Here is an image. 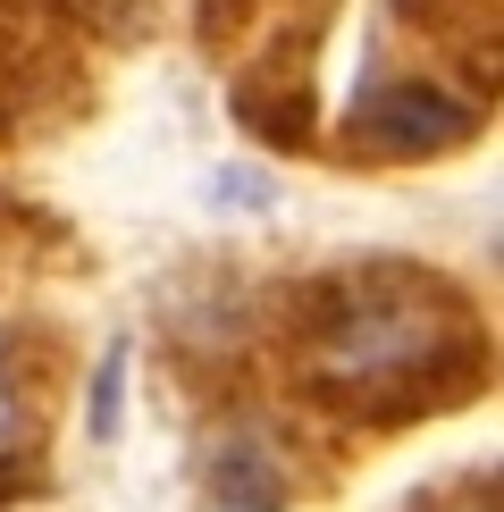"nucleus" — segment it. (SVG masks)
Instances as JSON below:
<instances>
[{
    "label": "nucleus",
    "mask_w": 504,
    "mask_h": 512,
    "mask_svg": "<svg viewBox=\"0 0 504 512\" xmlns=\"http://www.w3.org/2000/svg\"><path fill=\"white\" fill-rule=\"evenodd\" d=\"M479 328L446 277L353 269L311 303L303 378L353 420H404L479 387Z\"/></svg>",
    "instance_id": "1"
},
{
    "label": "nucleus",
    "mask_w": 504,
    "mask_h": 512,
    "mask_svg": "<svg viewBox=\"0 0 504 512\" xmlns=\"http://www.w3.org/2000/svg\"><path fill=\"white\" fill-rule=\"evenodd\" d=\"M471 110L446 93H429V84H395V93H370L362 110H353L345 143L370 160H429V152H454V143H471Z\"/></svg>",
    "instance_id": "2"
},
{
    "label": "nucleus",
    "mask_w": 504,
    "mask_h": 512,
    "mask_svg": "<svg viewBox=\"0 0 504 512\" xmlns=\"http://www.w3.org/2000/svg\"><path fill=\"white\" fill-rule=\"evenodd\" d=\"M26 445H34V403H26V387H17L9 336H0V462H9V454H26Z\"/></svg>",
    "instance_id": "3"
},
{
    "label": "nucleus",
    "mask_w": 504,
    "mask_h": 512,
    "mask_svg": "<svg viewBox=\"0 0 504 512\" xmlns=\"http://www.w3.org/2000/svg\"><path fill=\"white\" fill-rule=\"evenodd\" d=\"M118 387H126V353L93 370V437H118Z\"/></svg>",
    "instance_id": "4"
}]
</instances>
